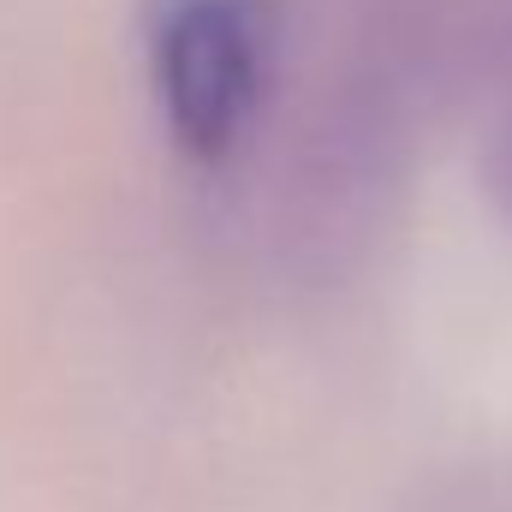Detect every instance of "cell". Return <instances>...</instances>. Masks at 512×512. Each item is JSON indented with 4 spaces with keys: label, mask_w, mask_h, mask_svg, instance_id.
<instances>
[{
    "label": "cell",
    "mask_w": 512,
    "mask_h": 512,
    "mask_svg": "<svg viewBox=\"0 0 512 512\" xmlns=\"http://www.w3.org/2000/svg\"><path fill=\"white\" fill-rule=\"evenodd\" d=\"M155 102L191 155H221L251 126L268 78L256 0H161L149 24Z\"/></svg>",
    "instance_id": "cell-1"
}]
</instances>
